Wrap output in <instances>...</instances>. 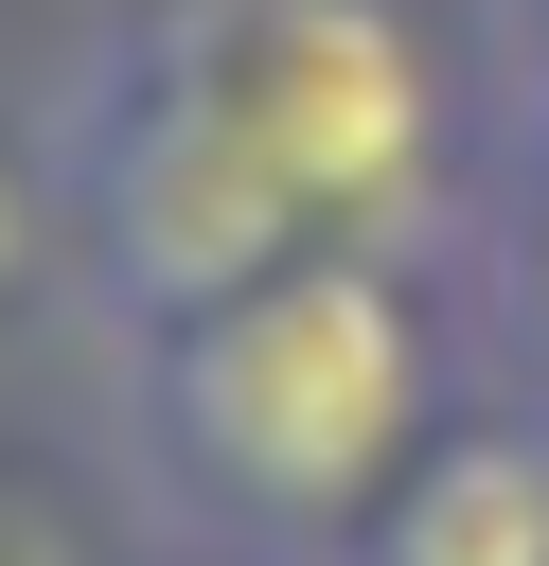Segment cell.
<instances>
[{
	"label": "cell",
	"instance_id": "cell-1",
	"mask_svg": "<svg viewBox=\"0 0 549 566\" xmlns=\"http://www.w3.org/2000/svg\"><path fill=\"white\" fill-rule=\"evenodd\" d=\"M142 424L230 531L354 548L390 478L443 442V318L407 301L390 248H301L283 283L142 336Z\"/></svg>",
	"mask_w": 549,
	"mask_h": 566
},
{
	"label": "cell",
	"instance_id": "cell-2",
	"mask_svg": "<svg viewBox=\"0 0 549 566\" xmlns=\"http://www.w3.org/2000/svg\"><path fill=\"white\" fill-rule=\"evenodd\" d=\"M53 195H71V230H89V265H106V301L142 336H177V318H213V301H248V283H283L319 248L283 159L213 88L195 18H159V35H124L89 71V106L53 124Z\"/></svg>",
	"mask_w": 549,
	"mask_h": 566
},
{
	"label": "cell",
	"instance_id": "cell-3",
	"mask_svg": "<svg viewBox=\"0 0 549 566\" xmlns=\"http://www.w3.org/2000/svg\"><path fill=\"white\" fill-rule=\"evenodd\" d=\"M195 35L319 248H390L443 195V53L407 0H213Z\"/></svg>",
	"mask_w": 549,
	"mask_h": 566
},
{
	"label": "cell",
	"instance_id": "cell-4",
	"mask_svg": "<svg viewBox=\"0 0 549 566\" xmlns=\"http://www.w3.org/2000/svg\"><path fill=\"white\" fill-rule=\"evenodd\" d=\"M354 566H549V424H443L354 531Z\"/></svg>",
	"mask_w": 549,
	"mask_h": 566
},
{
	"label": "cell",
	"instance_id": "cell-5",
	"mask_svg": "<svg viewBox=\"0 0 549 566\" xmlns=\"http://www.w3.org/2000/svg\"><path fill=\"white\" fill-rule=\"evenodd\" d=\"M35 230H53V177L0 142V301H18V265H35Z\"/></svg>",
	"mask_w": 549,
	"mask_h": 566
},
{
	"label": "cell",
	"instance_id": "cell-6",
	"mask_svg": "<svg viewBox=\"0 0 549 566\" xmlns=\"http://www.w3.org/2000/svg\"><path fill=\"white\" fill-rule=\"evenodd\" d=\"M514 318H531V354H549V195H531V230H514Z\"/></svg>",
	"mask_w": 549,
	"mask_h": 566
},
{
	"label": "cell",
	"instance_id": "cell-7",
	"mask_svg": "<svg viewBox=\"0 0 549 566\" xmlns=\"http://www.w3.org/2000/svg\"><path fill=\"white\" fill-rule=\"evenodd\" d=\"M531 53H549V0H531Z\"/></svg>",
	"mask_w": 549,
	"mask_h": 566
}]
</instances>
